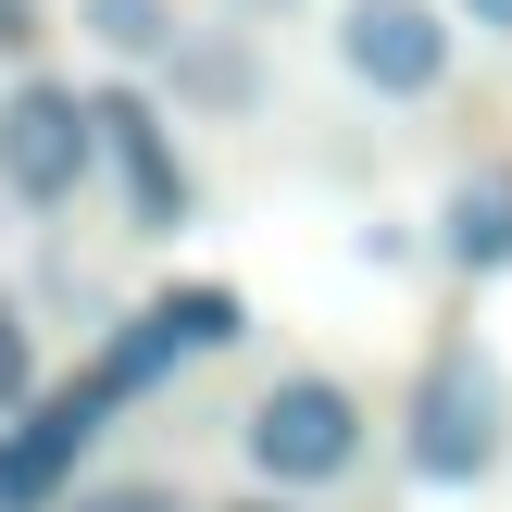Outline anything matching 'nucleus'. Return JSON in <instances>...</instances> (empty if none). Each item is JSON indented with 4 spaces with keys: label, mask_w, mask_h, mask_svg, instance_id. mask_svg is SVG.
<instances>
[{
    "label": "nucleus",
    "mask_w": 512,
    "mask_h": 512,
    "mask_svg": "<svg viewBox=\"0 0 512 512\" xmlns=\"http://www.w3.org/2000/svg\"><path fill=\"white\" fill-rule=\"evenodd\" d=\"M100 175V125H88V88L75 75H38L13 63V88H0V200H13L25 225L75 213Z\"/></svg>",
    "instance_id": "nucleus-1"
},
{
    "label": "nucleus",
    "mask_w": 512,
    "mask_h": 512,
    "mask_svg": "<svg viewBox=\"0 0 512 512\" xmlns=\"http://www.w3.org/2000/svg\"><path fill=\"white\" fill-rule=\"evenodd\" d=\"M238 450H250V475H263L275 500L338 488V475H363V388H350V375H275V388L250 400Z\"/></svg>",
    "instance_id": "nucleus-2"
},
{
    "label": "nucleus",
    "mask_w": 512,
    "mask_h": 512,
    "mask_svg": "<svg viewBox=\"0 0 512 512\" xmlns=\"http://www.w3.org/2000/svg\"><path fill=\"white\" fill-rule=\"evenodd\" d=\"M500 425H512L500 363H488L475 338H450V350H425V375H413V425H400V463H413L425 488H475V475L500 463Z\"/></svg>",
    "instance_id": "nucleus-3"
},
{
    "label": "nucleus",
    "mask_w": 512,
    "mask_h": 512,
    "mask_svg": "<svg viewBox=\"0 0 512 512\" xmlns=\"http://www.w3.org/2000/svg\"><path fill=\"white\" fill-rule=\"evenodd\" d=\"M88 125H100V175H113L125 238H188L200 188H188V150H175V113L113 75V88H88Z\"/></svg>",
    "instance_id": "nucleus-4"
},
{
    "label": "nucleus",
    "mask_w": 512,
    "mask_h": 512,
    "mask_svg": "<svg viewBox=\"0 0 512 512\" xmlns=\"http://www.w3.org/2000/svg\"><path fill=\"white\" fill-rule=\"evenodd\" d=\"M338 75L375 100H438L450 88V13L438 0H338Z\"/></svg>",
    "instance_id": "nucleus-5"
},
{
    "label": "nucleus",
    "mask_w": 512,
    "mask_h": 512,
    "mask_svg": "<svg viewBox=\"0 0 512 512\" xmlns=\"http://www.w3.org/2000/svg\"><path fill=\"white\" fill-rule=\"evenodd\" d=\"M100 413H113V400H100L88 375H75V388H38L25 413H0V512H63Z\"/></svg>",
    "instance_id": "nucleus-6"
},
{
    "label": "nucleus",
    "mask_w": 512,
    "mask_h": 512,
    "mask_svg": "<svg viewBox=\"0 0 512 512\" xmlns=\"http://www.w3.org/2000/svg\"><path fill=\"white\" fill-rule=\"evenodd\" d=\"M150 75H163L175 113H200V125H250V113L275 100V75H263V50H250V38H188V25H175V50H163Z\"/></svg>",
    "instance_id": "nucleus-7"
},
{
    "label": "nucleus",
    "mask_w": 512,
    "mask_h": 512,
    "mask_svg": "<svg viewBox=\"0 0 512 512\" xmlns=\"http://www.w3.org/2000/svg\"><path fill=\"white\" fill-rule=\"evenodd\" d=\"M438 263L450 275H512V163L463 175V188L438 200Z\"/></svg>",
    "instance_id": "nucleus-8"
},
{
    "label": "nucleus",
    "mask_w": 512,
    "mask_h": 512,
    "mask_svg": "<svg viewBox=\"0 0 512 512\" xmlns=\"http://www.w3.org/2000/svg\"><path fill=\"white\" fill-rule=\"evenodd\" d=\"M175 363H188V350H175V338H163V313H150V300H138V313H125L113 338H100V363H88V388H100V400H150V388H163Z\"/></svg>",
    "instance_id": "nucleus-9"
},
{
    "label": "nucleus",
    "mask_w": 512,
    "mask_h": 512,
    "mask_svg": "<svg viewBox=\"0 0 512 512\" xmlns=\"http://www.w3.org/2000/svg\"><path fill=\"white\" fill-rule=\"evenodd\" d=\"M75 25H88L125 75H150V63L175 50V0H75Z\"/></svg>",
    "instance_id": "nucleus-10"
},
{
    "label": "nucleus",
    "mask_w": 512,
    "mask_h": 512,
    "mask_svg": "<svg viewBox=\"0 0 512 512\" xmlns=\"http://www.w3.org/2000/svg\"><path fill=\"white\" fill-rule=\"evenodd\" d=\"M150 313H163V338L188 350V363H200V350H238V338H250V300H238V288H163Z\"/></svg>",
    "instance_id": "nucleus-11"
},
{
    "label": "nucleus",
    "mask_w": 512,
    "mask_h": 512,
    "mask_svg": "<svg viewBox=\"0 0 512 512\" xmlns=\"http://www.w3.org/2000/svg\"><path fill=\"white\" fill-rule=\"evenodd\" d=\"M38 388H50V350H38V313H25V288H0V413H25Z\"/></svg>",
    "instance_id": "nucleus-12"
},
{
    "label": "nucleus",
    "mask_w": 512,
    "mask_h": 512,
    "mask_svg": "<svg viewBox=\"0 0 512 512\" xmlns=\"http://www.w3.org/2000/svg\"><path fill=\"white\" fill-rule=\"evenodd\" d=\"M63 512H188L163 475H100V488H63Z\"/></svg>",
    "instance_id": "nucleus-13"
},
{
    "label": "nucleus",
    "mask_w": 512,
    "mask_h": 512,
    "mask_svg": "<svg viewBox=\"0 0 512 512\" xmlns=\"http://www.w3.org/2000/svg\"><path fill=\"white\" fill-rule=\"evenodd\" d=\"M38 38H50L38 0H0V63H38Z\"/></svg>",
    "instance_id": "nucleus-14"
},
{
    "label": "nucleus",
    "mask_w": 512,
    "mask_h": 512,
    "mask_svg": "<svg viewBox=\"0 0 512 512\" xmlns=\"http://www.w3.org/2000/svg\"><path fill=\"white\" fill-rule=\"evenodd\" d=\"M463 13H475V25H488V38H512V0H463Z\"/></svg>",
    "instance_id": "nucleus-15"
},
{
    "label": "nucleus",
    "mask_w": 512,
    "mask_h": 512,
    "mask_svg": "<svg viewBox=\"0 0 512 512\" xmlns=\"http://www.w3.org/2000/svg\"><path fill=\"white\" fill-rule=\"evenodd\" d=\"M225 512H288V500H275V488H263V500H225Z\"/></svg>",
    "instance_id": "nucleus-16"
},
{
    "label": "nucleus",
    "mask_w": 512,
    "mask_h": 512,
    "mask_svg": "<svg viewBox=\"0 0 512 512\" xmlns=\"http://www.w3.org/2000/svg\"><path fill=\"white\" fill-rule=\"evenodd\" d=\"M238 13H288V0H238Z\"/></svg>",
    "instance_id": "nucleus-17"
}]
</instances>
